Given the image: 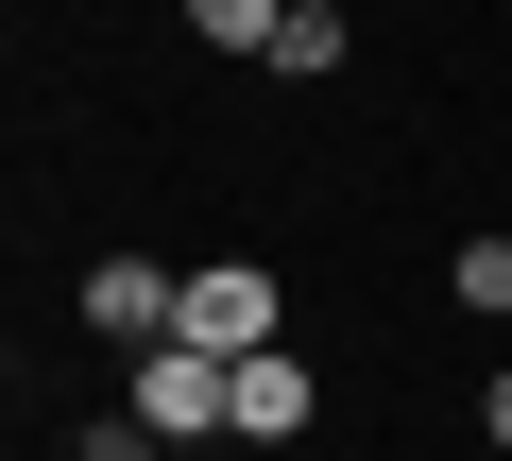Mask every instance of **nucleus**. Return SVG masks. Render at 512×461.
I'll list each match as a JSON object with an SVG mask.
<instances>
[{
	"mask_svg": "<svg viewBox=\"0 0 512 461\" xmlns=\"http://www.w3.org/2000/svg\"><path fill=\"white\" fill-rule=\"evenodd\" d=\"M69 461H154V427H137V410H86V427H69Z\"/></svg>",
	"mask_w": 512,
	"mask_h": 461,
	"instance_id": "6e6552de",
	"label": "nucleus"
},
{
	"mask_svg": "<svg viewBox=\"0 0 512 461\" xmlns=\"http://www.w3.org/2000/svg\"><path fill=\"white\" fill-rule=\"evenodd\" d=\"M120 410H137L154 444H205V427H239V359H205V342H154Z\"/></svg>",
	"mask_w": 512,
	"mask_h": 461,
	"instance_id": "f257e3e1",
	"label": "nucleus"
},
{
	"mask_svg": "<svg viewBox=\"0 0 512 461\" xmlns=\"http://www.w3.org/2000/svg\"><path fill=\"white\" fill-rule=\"evenodd\" d=\"M342 52H359V35H342V0H291V35H274V69H291V86H325Z\"/></svg>",
	"mask_w": 512,
	"mask_h": 461,
	"instance_id": "423d86ee",
	"label": "nucleus"
},
{
	"mask_svg": "<svg viewBox=\"0 0 512 461\" xmlns=\"http://www.w3.org/2000/svg\"><path fill=\"white\" fill-rule=\"evenodd\" d=\"M188 35H205V52H256V69H274V35H291V0H188Z\"/></svg>",
	"mask_w": 512,
	"mask_h": 461,
	"instance_id": "39448f33",
	"label": "nucleus"
},
{
	"mask_svg": "<svg viewBox=\"0 0 512 461\" xmlns=\"http://www.w3.org/2000/svg\"><path fill=\"white\" fill-rule=\"evenodd\" d=\"M478 444H495V461H512V359H495V393H478Z\"/></svg>",
	"mask_w": 512,
	"mask_h": 461,
	"instance_id": "1a4fd4ad",
	"label": "nucleus"
},
{
	"mask_svg": "<svg viewBox=\"0 0 512 461\" xmlns=\"http://www.w3.org/2000/svg\"><path fill=\"white\" fill-rule=\"evenodd\" d=\"M171 308H188V274H154V257H86V325H103L120 359H154Z\"/></svg>",
	"mask_w": 512,
	"mask_h": 461,
	"instance_id": "7ed1b4c3",
	"label": "nucleus"
},
{
	"mask_svg": "<svg viewBox=\"0 0 512 461\" xmlns=\"http://www.w3.org/2000/svg\"><path fill=\"white\" fill-rule=\"evenodd\" d=\"M308 427H325V376H308L291 342H274V359H239V444H308Z\"/></svg>",
	"mask_w": 512,
	"mask_h": 461,
	"instance_id": "20e7f679",
	"label": "nucleus"
},
{
	"mask_svg": "<svg viewBox=\"0 0 512 461\" xmlns=\"http://www.w3.org/2000/svg\"><path fill=\"white\" fill-rule=\"evenodd\" d=\"M444 308H478V325H512V240H461V257H444Z\"/></svg>",
	"mask_w": 512,
	"mask_h": 461,
	"instance_id": "0eeeda50",
	"label": "nucleus"
},
{
	"mask_svg": "<svg viewBox=\"0 0 512 461\" xmlns=\"http://www.w3.org/2000/svg\"><path fill=\"white\" fill-rule=\"evenodd\" d=\"M274 274H256V257H205L188 274V308H171V342H205V359H274Z\"/></svg>",
	"mask_w": 512,
	"mask_h": 461,
	"instance_id": "f03ea898",
	"label": "nucleus"
}]
</instances>
